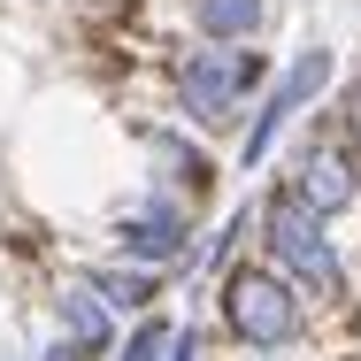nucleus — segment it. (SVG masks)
Instances as JSON below:
<instances>
[{
  "mask_svg": "<svg viewBox=\"0 0 361 361\" xmlns=\"http://www.w3.org/2000/svg\"><path fill=\"white\" fill-rule=\"evenodd\" d=\"M254 231H262V246H269V269H277L300 300H307V292H315V300H338V292H346V262H338V246H331L323 216L292 208L285 192H277V200H262Z\"/></svg>",
  "mask_w": 361,
  "mask_h": 361,
  "instance_id": "f257e3e1",
  "label": "nucleus"
},
{
  "mask_svg": "<svg viewBox=\"0 0 361 361\" xmlns=\"http://www.w3.org/2000/svg\"><path fill=\"white\" fill-rule=\"evenodd\" d=\"M262 85H269V54H262V47H200V54H185V70H177L185 116H192L200 131H231L238 108H246V92H262Z\"/></svg>",
  "mask_w": 361,
  "mask_h": 361,
  "instance_id": "f03ea898",
  "label": "nucleus"
},
{
  "mask_svg": "<svg viewBox=\"0 0 361 361\" xmlns=\"http://www.w3.org/2000/svg\"><path fill=\"white\" fill-rule=\"evenodd\" d=\"M223 323H231L238 346L285 354L292 338L307 331V300H300L277 269H231V277H223Z\"/></svg>",
  "mask_w": 361,
  "mask_h": 361,
  "instance_id": "7ed1b4c3",
  "label": "nucleus"
},
{
  "mask_svg": "<svg viewBox=\"0 0 361 361\" xmlns=\"http://www.w3.org/2000/svg\"><path fill=\"white\" fill-rule=\"evenodd\" d=\"M192 216L169 200V192H146L139 208H123L116 223V246H123V262H139V269H169V262H185L192 246Z\"/></svg>",
  "mask_w": 361,
  "mask_h": 361,
  "instance_id": "20e7f679",
  "label": "nucleus"
},
{
  "mask_svg": "<svg viewBox=\"0 0 361 361\" xmlns=\"http://www.w3.org/2000/svg\"><path fill=\"white\" fill-rule=\"evenodd\" d=\"M323 85H331V54H323V47H307V54H292V70L277 77V85H269V100H262V116H254V131H246V146H238V161L254 169V161H262V154L277 146V131H285V123L300 116V108H307V100H315V92H323Z\"/></svg>",
  "mask_w": 361,
  "mask_h": 361,
  "instance_id": "39448f33",
  "label": "nucleus"
},
{
  "mask_svg": "<svg viewBox=\"0 0 361 361\" xmlns=\"http://www.w3.org/2000/svg\"><path fill=\"white\" fill-rule=\"evenodd\" d=\"M285 200H292V208H307V216H346V208L361 200L354 154H338V146H307V154L292 161V177H285Z\"/></svg>",
  "mask_w": 361,
  "mask_h": 361,
  "instance_id": "423d86ee",
  "label": "nucleus"
},
{
  "mask_svg": "<svg viewBox=\"0 0 361 361\" xmlns=\"http://www.w3.org/2000/svg\"><path fill=\"white\" fill-rule=\"evenodd\" d=\"M146 146H154V161H161V192L192 216V208L216 192V161H208L200 146H185L177 131H146Z\"/></svg>",
  "mask_w": 361,
  "mask_h": 361,
  "instance_id": "0eeeda50",
  "label": "nucleus"
},
{
  "mask_svg": "<svg viewBox=\"0 0 361 361\" xmlns=\"http://www.w3.org/2000/svg\"><path fill=\"white\" fill-rule=\"evenodd\" d=\"M54 323H62V346H70L77 361L108 354V307H100L85 285H62V292H54Z\"/></svg>",
  "mask_w": 361,
  "mask_h": 361,
  "instance_id": "6e6552de",
  "label": "nucleus"
},
{
  "mask_svg": "<svg viewBox=\"0 0 361 361\" xmlns=\"http://www.w3.org/2000/svg\"><path fill=\"white\" fill-rule=\"evenodd\" d=\"M262 16H269V0H192V23L208 47H254Z\"/></svg>",
  "mask_w": 361,
  "mask_h": 361,
  "instance_id": "1a4fd4ad",
  "label": "nucleus"
},
{
  "mask_svg": "<svg viewBox=\"0 0 361 361\" xmlns=\"http://www.w3.org/2000/svg\"><path fill=\"white\" fill-rule=\"evenodd\" d=\"M77 285L92 292V300H100V307H108V315H116V307H154V269H139V262H123V269H92V277H77Z\"/></svg>",
  "mask_w": 361,
  "mask_h": 361,
  "instance_id": "9d476101",
  "label": "nucleus"
},
{
  "mask_svg": "<svg viewBox=\"0 0 361 361\" xmlns=\"http://www.w3.org/2000/svg\"><path fill=\"white\" fill-rule=\"evenodd\" d=\"M169 338H177V323H161V315H146L139 331L123 338V354H116V361H161V354H169Z\"/></svg>",
  "mask_w": 361,
  "mask_h": 361,
  "instance_id": "9b49d317",
  "label": "nucleus"
},
{
  "mask_svg": "<svg viewBox=\"0 0 361 361\" xmlns=\"http://www.w3.org/2000/svg\"><path fill=\"white\" fill-rule=\"evenodd\" d=\"M169 361H208V354H200V338H192V331H177V338H169Z\"/></svg>",
  "mask_w": 361,
  "mask_h": 361,
  "instance_id": "f8f14e48",
  "label": "nucleus"
},
{
  "mask_svg": "<svg viewBox=\"0 0 361 361\" xmlns=\"http://www.w3.org/2000/svg\"><path fill=\"white\" fill-rule=\"evenodd\" d=\"M346 131H354V146H361V77H354V92H346Z\"/></svg>",
  "mask_w": 361,
  "mask_h": 361,
  "instance_id": "ddd939ff",
  "label": "nucleus"
},
{
  "mask_svg": "<svg viewBox=\"0 0 361 361\" xmlns=\"http://www.w3.org/2000/svg\"><path fill=\"white\" fill-rule=\"evenodd\" d=\"M47 361H77V354H70V346H54V354H47Z\"/></svg>",
  "mask_w": 361,
  "mask_h": 361,
  "instance_id": "4468645a",
  "label": "nucleus"
}]
</instances>
